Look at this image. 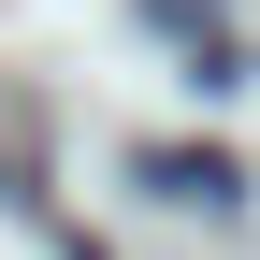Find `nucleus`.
<instances>
[{
  "instance_id": "1",
  "label": "nucleus",
  "mask_w": 260,
  "mask_h": 260,
  "mask_svg": "<svg viewBox=\"0 0 260 260\" xmlns=\"http://www.w3.org/2000/svg\"><path fill=\"white\" fill-rule=\"evenodd\" d=\"M159 188H174V203H232V174H217L203 145H174V159H159Z\"/></svg>"
}]
</instances>
